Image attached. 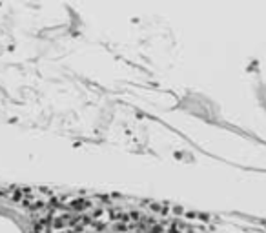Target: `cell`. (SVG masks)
Masks as SVG:
<instances>
[{"label": "cell", "instance_id": "cell-1", "mask_svg": "<svg viewBox=\"0 0 266 233\" xmlns=\"http://www.w3.org/2000/svg\"><path fill=\"white\" fill-rule=\"evenodd\" d=\"M35 204L22 199L17 190H0V233H42Z\"/></svg>", "mask_w": 266, "mask_h": 233}]
</instances>
